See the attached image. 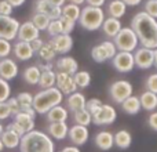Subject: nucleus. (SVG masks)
Here are the masks:
<instances>
[{"mask_svg":"<svg viewBox=\"0 0 157 152\" xmlns=\"http://www.w3.org/2000/svg\"><path fill=\"white\" fill-rule=\"evenodd\" d=\"M131 28L138 36L139 43L146 49H157V19L139 11L131 19Z\"/></svg>","mask_w":157,"mask_h":152,"instance_id":"f257e3e1","label":"nucleus"},{"mask_svg":"<svg viewBox=\"0 0 157 152\" xmlns=\"http://www.w3.org/2000/svg\"><path fill=\"white\" fill-rule=\"evenodd\" d=\"M21 152H55V144L47 133L41 130H32L22 136Z\"/></svg>","mask_w":157,"mask_h":152,"instance_id":"f03ea898","label":"nucleus"},{"mask_svg":"<svg viewBox=\"0 0 157 152\" xmlns=\"http://www.w3.org/2000/svg\"><path fill=\"white\" fill-rule=\"evenodd\" d=\"M62 101H63V94L58 87L44 89L40 90L33 97V109L36 111V114L46 115L54 106L61 105Z\"/></svg>","mask_w":157,"mask_h":152,"instance_id":"7ed1b4c3","label":"nucleus"},{"mask_svg":"<svg viewBox=\"0 0 157 152\" xmlns=\"http://www.w3.org/2000/svg\"><path fill=\"white\" fill-rule=\"evenodd\" d=\"M105 11L102 7H92V6H86L81 8V14L78 18V24L86 30L94 32L102 28V24L105 21Z\"/></svg>","mask_w":157,"mask_h":152,"instance_id":"20e7f679","label":"nucleus"},{"mask_svg":"<svg viewBox=\"0 0 157 152\" xmlns=\"http://www.w3.org/2000/svg\"><path fill=\"white\" fill-rule=\"evenodd\" d=\"M114 44H116L119 51H127V53H132L138 49V36L134 32V29L131 26H125L121 28L117 36L113 39Z\"/></svg>","mask_w":157,"mask_h":152,"instance_id":"39448f33","label":"nucleus"},{"mask_svg":"<svg viewBox=\"0 0 157 152\" xmlns=\"http://www.w3.org/2000/svg\"><path fill=\"white\" fill-rule=\"evenodd\" d=\"M132 93H134V87L128 80H116L109 87V97L112 98L113 102L120 104V105L123 104V101H125L128 97H131Z\"/></svg>","mask_w":157,"mask_h":152,"instance_id":"423d86ee","label":"nucleus"},{"mask_svg":"<svg viewBox=\"0 0 157 152\" xmlns=\"http://www.w3.org/2000/svg\"><path fill=\"white\" fill-rule=\"evenodd\" d=\"M19 26L21 24L18 19L13 18V17L0 15V39H6L10 42L17 39Z\"/></svg>","mask_w":157,"mask_h":152,"instance_id":"0eeeda50","label":"nucleus"},{"mask_svg":"<svg viewBox=\"0 0 157 152\" xmlns=\"http://www.w3.org/2000/svg\"><path fill=\"white\" fill-rule=\"evenodd\" d=\"M116 119H117L116 109H114V106L108 105V104H102V105L92 114V122L97 126L112 125Z\"/></svg>","mask_w":157,"mask_h":152,"instance_id":"6e6552de","label":"nucleus"},{"mask_svg":"<svg viewBox=\"0 0 157 152\" xmlns=\"http://www.w3.org/2000/svg\"><path fill=\"white\" fill-rule=\"evenodd\" d=\"M114 69L121 74H127L131 72L135 66V61H134V54L127 51H117V54L114 55V58L112 60Z\"/></svg>","mask_w":157,"mask_h":152,"instance_id":"1a4fd4ad","label":"nucleus"},{"mask_svg":"<svg viewBox=\"0 0 157 152\" xmlns=\"http://www.w3.org/2000/svg\"><path fill=\"white\" fill-rule=\"evenodd\" d=\"M134 61H135V66L139 69H149L155 65V55H153L152 49H146V47H139L134 51Z\"/></svg>","mask_w":157,"mask_h":152,"instance_id":"9d476101","label":"nucleus"},{"mask_svg":"<svg viewBox=\"0 0 157 152\" xmlns=\"http://www.w3.org/2000/svg\"><path fill=\"white\" fill-rule=\"evenodd\" d=\"M57 87L62 91L63 95H71L77 91V84L75 83L73 76L65 74V72H57V82H55Z\"/></svg>","mask_w":157,"mask_h":152,"instance_id":"9b49d317","label":"nucleus"},{"mask_svg":"<svg viewBox=\"0 0 157 152\" xmlns=\"http://www.w3.org/2000/svg\"><path fill=\"white\" fill-rule=\"evenodd\" d=\"M69 140L72 141V144L80 147L84 145L90 138V131L87 126H80V125H75L72 127H69V133H68Z\"/></svg>","mask_w":157,"mask_h":152,"instance_id":"f8f14e48","label":"nucleus"},{"mask_svg":"<svg viewBox=\"0 0 157 152\" xmlns=\"http://www.w3.org/2000/svg\"><path fill=\"white\" fill-rule=\"evenodd\" d=\"M40 38V30L35 26L32 21H26L24 24H21L18 30V36L17 39L21 42H28V43H32L33 40Z\"/></svg>","mask_w":157,"mask_h":152,"instance_id":"ddd939ff","label":"nucleus"},{"mask_svg":"<svg viewBox=\"0 0 157 152\" xmlns=\"http://www.w3.org/2000/svg\"><path fill=\"white\" fill-rule=\"evenodd\" d=\"M19 68H18V64L13 60V58H3L0 60V78L4 79V80L10 82L13 80L14 78L18 76Z\"/></svg>","mask_w":157,"mask_h":152,"instance_id":"4468645a","label":"nucleus"},{"mask_svg":"<svg viewBox=\"0 0 157 152\" xmlns=\"http://www.w3.org/2000/svg\"><path fill=\"white\" fill-rule=\"evenodd\" d=\"M51 44L54 47V50L57 51V54H68L69 51L73 47V38L71 35H65V33H61V35L55 36L51 39Z\"/></svg>","mask_w":157,"mask_h":152,"instance_id":"2eb2a0df","label":"nucleus"},{"mask_svg":"<svg viewBox=\"0 0 157 152\" xmlns=\"http://www.w3.org/2000/svg\"><path fill=\"white\" fill-rule=\"evenodd\" d=\"M13 53H14V57L19 61H29V60H32L33 55H35V51H33L30 43H28V42H21V40H18L13 46Z\"/></svg>","mask_w":157,"mask_h":152,"instance_id":"dca6fc26","label":"nucleus"},{"mask_svg":"<svg viewBox=\"0 0 157 152\" xmlns=\"http://www.w3.org/2000/svg\"><path fill=\"white\" fill-rule=\"evenodd\" d=\"M55 65H57V69L59 72H65V74H68L71 76H73L78 71L77 61L73 57H71V55H62V57H59L57 60Z\"/></svg>","mask_w":157,"mask_h":152,"instance_id":"f3484780","label":"nucleus"},{"mask_svg":"<svg viewBox=\"0 0 157 152\" xmlns=\"http://www.w3.org/2000/svg\"><path fill=\"white\" fill-rule=\"evenodd\" d=\"M69 133V127L66 122H55V123H50L47 126V134L54 140H63L68 137Z\"/></svg>","mask_w":157,"mask_h":152,"instance_id":"a211bd4d","label":"nucleus"},{"mask_svg":"<svg viewBox=\"0 0 157 152\" xmlns=\"http://www.w3.org/2000/svg\"><path fill=\"white\" fill-rule=\"evenodd\" d=\"M94 142L99 150L109 151V150H112V147L114 145V134H112L110 131H108V130H102L95 134Z\"/></svg>","mask_w":157,"mask_h":152,"instance_id":"6ab92c4d","label":"nucleus"},{"mask_svg":"<svg viewBox=\"0 0 157 152\" xmlns=\"http://www.w3.org/2000/svg\"><path fill=\"white\" fill-rule=\"evenodd\" d=\"M13 122H15L17 125L24 130L25 134L29 133V131H32V130H35V118L30 116V115L25 111H21L17 115H14Z\"/></svg>","mask_w":157,"mask_h":152,"instance_id":"aec40b11","label":"nucleus"},{"mask_svg":"<svg viewBox=\"0 0 157 152\" xmlns=\"http://www.w3.org/2000/svg\"><path fill=\"white\" fill-rule=\"evenodd\" d=\"M121 21L117 18H113V17H108V18H105V21H103L102 24V30L103 33H105V36H108V38L110 39H114L117 36V33L121 30Z\"/></svg>","mask_w":157,"mask_h":152,"instance_id":"412c9836","label":"nucleus"},{"mask_svg":"<svg viewBox=\"0 0 157 152\" xmlns=\"http://www.w3.org/2000/svg\"><path fill=\"white\" fill-rule=\"evenodd\" d=\"M86 95L83 93H73V94L68 95V100H66V105H68V109L71 112H77L80 109H84L86 108Z\"/></svg>","mask_w":157,"mask_h":152,"instance_id":"4be33fe9","label":"nucleus"},{"mask_svg":"<svg viewBox=\"0 0 157 152\" xmlns=\"http://www.w3.org/2000/svg\"><path fill=\"white\" fill-rule=\"evenodd\" d=\"M21 138L18 133L13 130H8L6 129V131L0 136V140H2L4 148H8V150H15V148H19V144H21Z\"/></svg>","mask_w":157,"mask_h":152,"instance_id":"5701e85b","label":"nucleus"},{"mask_svg":"<svg viewBox=\"0 0 157 152\" xmlns=\"http://www.w3.org/2000/svg\"><path fill=\"white\" fill-rule=\"evenodd\" d=\"M46 118H47V120H48V123L66 122V120H68V109L62 105H57L47 112Z\"/></svg>","mask_w":157,"mask_h":152,"instance_id":"b1692460","label":"nucleus"},{"mask_svg":"<svg viewBox=\"0 0 157 152\" xmlns=\"http://www.w3.org/2000/svg\"><path fill=\"white\" fill-rule=\"evenodd\" d=\"M127 11V4L123 0H110L108 3V14L109 17L120 19Z\"/></svg>","mask_w":157,"mask_h":152,"instance_id":"393cba45","label":"nucleus"},{"mask_svg":"<svg viewBox=\"0 0 157 152\" xmlns=\"http://www.w3.org/2000/svg\"><path fill=\"white\" fill-rule=\"evenodd\" d=\"M139 101H141V106L142 109L145 111H149V112H153L156 111L157 108V94L152 91H145L139 95Z\"/></svg>","mask_w":157,"mask_h":152,"instance_id":"a878e982","label":"nucleus"},{"mask_svg":"<svg viewBox=\"0 0 157 152\" xmlns=\"http://www.w3.org/2000/svg\"><path fill=\"white\" fill-rule=\"evenodd\" d=\"M132 144V136L128 130L123 129V130H119L116 134H114V145L120 150H127V148L131 147Z\"/></svg>","mask_w":157,"mask_h":152,"instance_id":"bb28decb","label":"nucleus"},{"mask_svg":"<svg viewBox=\"0 0 157 152\" xmlns=\"http://www.w3.org/2000/svg\"><path fill=\"white\" fill-rule=\"evenodd\" d=\"M121 108H123V111H124L127 115H136V114H139V111L142 109L139 97H136V95L132 94L131 97H128L125 101H123Z\"/></svg>","mask_w":157,"mask_h":152,"instance_id":"cd10ccee","label":"nucleus"},{"mask_svg":"<svg viewBox=\"0 0 157 152\" xmlns=\"http://www.w3.org/2000/svg\"><path fill=\"white\" fill-rule=\"evenodd\" d=\"M40 75H41V71H40V68H39V65H30L24 71L22 79H24L28 84L35 86V84H39Z\"/></svg>","mask_w":157,"mask_h":152,"instance_id":"c85d7f7f","label":"nucleus"},{"mask_svg":"<svg viewBox=\"0 0 157 152\" xmlns=\"http://www.w3.org/2000/svg\"><path fill=\"white\" fill-rule=\"evenodd\" d=\"M80 14H81V8L80 6L73 4V3H68L62 7V17L66 19H71V21L76 22L80 18Z\"/></svg>","mask_w":157,"mask_h":152,"instance_id":"c756f323","label":"nucleus"},{"mask_svg":"<svg viewBox=\"0 0 157 152\" xmlns=\"http://www.w3.org/2000/svg\"><path fill=\"white\" fill-rule=\"evenodd\" d=\"M55 82H57V74L54 71H41L39 80V86L41 87V90L55 87Z\"/></svg>","mask_w":157,"mask_h":152,"instance_id":"7c9ffc66","label":"nucleus"},{"mask_svg":"<svg viewBox=\"0 0 157 152\" xmlns=\"http://www.w3.org/2000/svg\"><path fill=\"white\" fill-rule=\"evenodd\" d=\"M37 54H39V57L41 58V61H44V62H51V61L55 60V57H57V51L54 50L51 42L44 43L43 47L40 49V51H39Z\"/></svg>","mask_w":157,"mask_h":152,"instance_id":"2f4dec72","label":"nucleus"},{"mask_svg":"<svg viewBox=\"0 0 157 152\" xmlns=\"http://www.w3.org/2000/svg\"><path fill=\"white\" fill-rule=\"evenodd\" d=\"M73 120L76 125H80V126H88L90 123L92 122V115L87 111L86 108L84 109H80V111L75 112L73 114Z\"/></svg>","mask_w":157,"mask_h":152,"instance_id":"473e14b6","label":"nucleus"},{"mask_svg":"<svg viewBox=\"0 0 157 152\" xmlns=\"http://www.w3.org/2000/svg\"><path fill=\"white\" fill-rule=\"evenodd\" d=\"M50 17L46 15V14H40V13H35L32 17V22L35 24V26L39 30H47V28H48L50 25Z\"/></svg>","mask_w":157,"mask_h":152,"instance_id":"72a5a7b5","label":"nucleus"},{"mask_svg":"<svg viewBox=\"0 0 157 152\" xmlns=\"http://www.w3.org/2000/svg\"><path fill=\"white\" fill-rule=\"evenodd\" d=\"M73 79H75V83L80 89H87L90 86V83H91V75L87 71H77L73 75Z\"/></svg>","mask_w":157,"mask_h":152,"instance_id":"f704fd0d","label":"nucleus"},{"mask_svg":"<svg viewBox=\"0 0 157 152\" xmlns=\"http://www.w3.org/2000/svg\"><path fill=\"white\" fill-rule=\"evenodd\" d=\"M91 57H92V60H94L95 62H98V64L105 62V61L109 60L108 53H106L105 47L102 46V43L97 44V46L92 47V49H91Z\"/></svg>","mask_w":157,"mask_h":152,"instance_id":"c9c22d12","label":"nucleus"},{"mask_svg":"<svg viewBox=\"0 0 157 152\" xmlns=\"http://www.w3.org/2000/svg\"><path fill=\"white\" fill-rule=\"evenodd\" d=\"M33 97H35V95H32L30 93H28V91L19 93V94L17 95V98H18V102H19V105H21L22 111H25V109H29V108H33Z\"/></svg>","mask_w":157,"mask_h":152,"instance_id":"e433bc0d","label":"nucleus"},{"mask_svg":"<svg viewBox=\"0 0 157 152\" xmlns=\"http://www.w3.org/2000/svg\"><path fill=\"white\" fill-rule=\"evenodd\" d=\"M55 6H52L48 0H36L35 2V11L40 14H46V15H50V13L52 11Z\"/></svg>","mask_w":157,"mask_h":152,"instance_id":"4c0bfd02","label":"nucleus"},{"mask_svg":"<svg viewBox=\"0 0 157 152\" xmlns=\"http://www.w3.org/2000/svg\"><path fill=\"white\" fill-rule=\"evenodd\" d=\"M11 97V86L7 80L0 78V102H6Z\"/></svg>","mask_w":157,"mask_h":152,"instance_id":"58836bf2","label":"nucleus"},{"mask_svg":"<svg viewBox=\"0 0 157 152\" xmlns=\"http://www.w3.org/2000/svg\"><path fill=\"white\" fill-rule=\"evenodd\" d=\"M11 53H13V44H11V42L6 40V39H0V60L8 58Z\"/></svg>","mask_w":157,"mask_h":152,"instance_id":"ea45409f","label":"nucleus"},{"mask_svg":"<svg viewBox=\"0 0 157 152\" xmlns=\"http://www.w3.org/2000/svg\"><path fill=\"white\" fill-rule=\"evenodd\" d=\"M47 32H48V35L52 36V38L61 35V33H62V26H61L59 19H51L48 28H47Z\"/></svg>","mask_w":157,"mask_h":152,"instance_id":"a19ab883","label":"nucleus"},{"mask_svg":"<svg viewBox=\"0 0 157 152\" xmlns=\"http://www.w3.org/2000/svg\"><path fill=\"white\" fill-rule=\"evenodd\" d=\"M145 13L152 18L157 19V0H146L145 2Z\"/></svg>","mask_w":157,"mask_h":152,"instance_id":"79ce46f5","label":"nucleus"},{"mask_svg":"<svg viewBox=\"0 0 157 152\" xmlns=\"http://www.w3.org/2000/svg\"><path fill=\"white\" fill-rule=\"evenodd\" d=\"M145 87H146L147 91L157 94V74H152L147 76V79L145 80Z\"/></svg>","mask_w":157,"mask_h":152,"instance_id":"37998d69","label":"nucleus"},{"mask_svg":"<svg viewBox=\"0 0 157 152\" xmlns=\"http://www.w3.org/2000/svg\"><path fill=\"white\" fill-rule=\"evenodd\" d=\"M102 46L105 47V50H106V53H108V57H109V60H113L114 58V55L117 54V47H116V44H114V42H112V40H105V42H102Z\"/></svg>","mask_w":157,"mask_h":152,"instance_id":"c03bdc74","label":"nucleus"},{"mask_svg":"<svg viewBox=\"0 0 157 152\" xmlns=\"http://www.w3.org/2000/svg\"><path fill=\"white\" fill-rule=\"evenodd\" d=\"M59 21H61V26H62V33H65V35H71L75 29L76 22L71 21V19H66V18H63V17H61Z\"/></svg>","mask_w":157,"mask_h":152,"instance_id":"a18cd8bd","label":"nucleus"},{"mask_svg":"<svg viewBox=\"0 0 157 152\" xmlns=\"http://www.w3.org/2000/svg\"><path fill=\"white\" fill-rule=\"evenodd\" d=\"M102 104L103 102L99 100V98H90V100H87V102H86V109L92 115Z\"/></svg>","mask_w":157,"mask_h":152,"instance_id":"49530a36","label":"nucleus"},{"mask_svg":"<svg viewBox=\"0 0 157 152\" xmlns=\"http://www.w3.org/2000/svg\"><path fill=\"white\" fill-rule=\"evenodd\" d=\"M7 105L10 106V111H11V115H17L18 112H21L22 109H21V105H19V102H18V98L17 97H10L7 101Z\"/></svg>","mask_w":157,"mask_h":152,"instance_id":"de8ad7c7","label":"nucleus"},{"mask_svg":"<svg viewBox=\"0 0 157 152\" xmlns=\"http://www.w3.org/2000/svg\"><path fill=\"white\" fill-rule=\"evenodd\" d=\"M13 6L7 2V0H0V15H6V17H11L13 14Z\"/></svg>","mask_w":157,"mask_h":152,"instance_id":"09e8293b","label":"nucleus"},{"mask_svg":"<svg viewBox=\"0 0 157 152\" xmlns=\"http://www.w3.org/2000/svg\"><path fill=\"white\" fill-rule=\"evenodd\" d=\"M11 116L10 106L7 105V102H0V122L8 119Z\"/></svg>","mask_w":157,"mask_h":152,"instance_id":"8fccbe9b","label":"nucleus"},{"mask_svg":"<svg viewBox=\"0 0 157 152\" xmlns=\"http://www.w3.org/2000/svg\"><path fill=\"white\" fill-rule=\"evenodd\" d=\"M147 125L150 126L152 130L157 131V111H153L147 118Z\"/></svg>","mask_w":157,"mask_h":152,"instance_id":"3c124183","label":"nucleus"},{"mask_svg":"<svg viewBox=\"0 0 157 152\" xmlns=\"http://www.w3.org/2000/svg\"><path fill=\"white\" fill-rule=\"evenodd\" d=\"M43 44H44V42L41 40L40 38L36 39V40H33L32 43H30V46H32V49H33V51H35V54H36V53L40 51V49L43 47Z\"/></svg>","mask_w":157,"mask_h":152,"instance_id":"603ef678","label":"nucleus"},{"mask_svg":"<svg viewBox=\"0 0 157 152\" xmlns=\"http://www.w3.org/2000/svg\"><path fill=\"white\" fill-rule=\"evenodd\" d=\"M86 3L88 6H92V7H102L106 3V0H86Z\"/></svg>","mask_w":157,"mask_h":152,"instance_id":"864d4df0","label":"nucleus"},{"mask_svg":"<svg viewBox=\"0 0 157 152\" xmlns=\"http://www.w3.org/2000/svg\"><path fill=\"white\" fill-rule=\"evenodd\" d=\"M40 71H52V64L51 62H44V64H40L39 65Z\"/></svg>","mask_w":157,"mask_h":152,"instance_id":"5fc2aeb1","label":"nucleus"},{"mask_svg":"<svg viewBox=\"0 0 157 152\" xmlns=\"http://www.w3.org/2000/svg\"><path fill=\"white\" fill-rule=\"evenodd\" d=\"M48 2L55 7H63L66 4V0H48Z\"/></svg>","mask_w":157,"mask_h":152,"instance_id":"6e6d98bb","label":"nucleus"},{"mask_svg":"<svg viewBox=\"0 0 157 152\" xmlns=\"http://www.w3.org/2000/svg\"><path fill=\"white\" fill-rule=\"evenodd\" d=\"M7 2L10 3L13 7H19V6H22L25 2H26V0H7Z\"/></svg>","mask_w":157,"mask_h":152,"instance_id":"4d7b16f0","label":"nucleus"},{"mask_svg":"<svg viewBox=\"0 0 157 152\" xmlns=\"http://www.w3.org/2000/svg\"><path fill=\"white\" fill-rule=\"evenodd\" d=\"M61 152H80V150L76 147V145H69V147H65Z\"/></svg>","mask_w":157,"mask_h":152,"instance_id":"13d9d810","label":"nucleus"},{"mask_svg":"<svg viewBox=\"0 0 157 152\" xmlns=\"http://www.w3.org/2000/svg\"><path fill=\"white\" fill-rule=\"evenodd\" d=\"M123 2H124L127 6H132V7H134V6H138V4H141V3H142V0H123Z\"/></svg>","mask_w":157,"mask_h":152,"instance_id":"bf43d9fd","label":"nucleus"},{"mask_svg":"<svg viewBox=\"0 0 157 152\" xmlns=\"http://www.w3.org/2000/svg\"><path fill=\"white\" fill-rule=\"evenodd\" d=\"M69 3H73V4L80 6V4H83V3H86V0H69Z\"/></svg>","mask_w":157,"mask_h":152,"instance_id":"052dcab7","label":"nucleus"},{"mask_svg":"<svg viewBox=\"0 0 157 152\" xmlns=\"http://www.w3.org/2000/svg\"><path fill=\"white\" fill-rule=\"evenodd\" d=\"M153 55H155V65H153V66H156V68H157V49L153 50Z\"/></svg>","mask_w":157,"mask_h":152,"instance_id":"680f3d73","label":"nucleus"},{"mask_svg":"<svg viewBox=\"0 0 157 152\" xmlns=\"http://www.w3.org/2000/svg\"><path fill=\"white\" fill-rule=\"evenodd\" d=\"M4 131H6V127L2 125V122H0V136H2V134L4 133Z\"/></svg>","mask_w":157,"mask_h":152,"instance_id":"e2e57ef3","label":"nucleus"},{"mask_svg":"<svg viewBox=\"0 0 157 152\" xmlns=\"http://www.w3.org/2000/svg\"><path fill=\"white\" fill-rule=\"evenodd\" d=\"M3 150H4V145H3V142H2V140H0V152H2Z\"/></svg>","mask_w":157,"mask_h":152,"instance_id":"0e129e2a","label":"nucleus"},{"mask_svg":"<svg viewBox=\"0 0 157 152\" xmlns=\"http://www.w3.org/2000/svg\"><path fill=\"white\" fill-rule=\"evenodd\" d=\"M59 152H61V151H59Z\"/></svg>","mask_w":157,"mask_h":152,"instance_id":"69168bd1","label":"nucleus"}]
</instances>
